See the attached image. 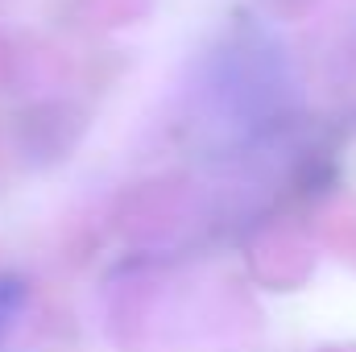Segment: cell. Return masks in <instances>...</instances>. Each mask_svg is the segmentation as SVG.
I'll return each mask as SVG.
<instances>
[{
  "mask_svg": "<svg viewBox=\"0 0 356 352\" xmlns=\"http://www.w3.org/2000/svg\"><path fill=\"white\" fill-rule=\"evenodd\" d=\"M25 303H29V286H25V278H17V273H0V344H4V336L13 332L17 315L25 311Z\"/></svg>",
  "mask_w": 356,
  "mask_h": 352,
  "instance_id": "obj_1",
  "label": "cell"
}]
</instances>
